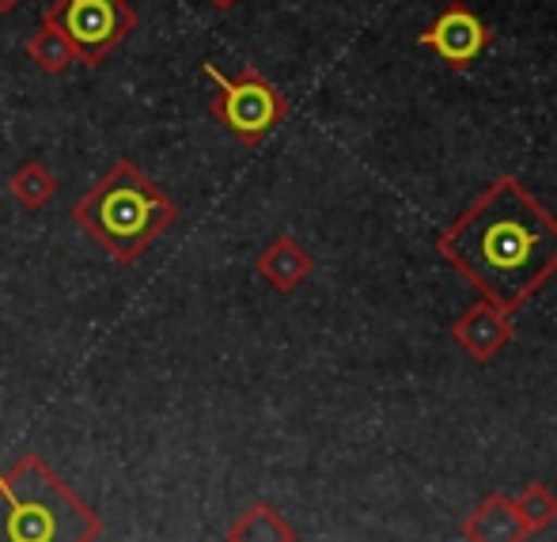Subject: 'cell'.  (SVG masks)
<instances>
[{
    "instance_id": "6da1fadb",
    "label": "cell",
    "mask_w": 557,
    "mask_h": 542,
    "mask_svg": "<svg viewBox=\"0 0 557 542\" xmlns=\"http://www.w3.org/2000/svg\"><path fill=\"white\" fill-rule=\"evenodd\" d=\"M436 250L493 308L516 316L557 273V217L516 175H500L444 227Z\"/></svg>"
},
{
    "instance_id": "7a4b0ae2",
    "label": "cell",
    "mask_w": 557,
    "mask_h": 542,
    "mask_svg": "<svg viewBox=\"0 0 557 542\" xmlns=\"http://www.w3.org/2000/svg\"><path fill=\"white\" fill-rule=\"evenodd\" d=\"M73 220L122 266H133L171 224L178 220V206L129 160L117 156L99 175L81 201L73 206Z\"/></svg>"
},
{
    "instance_id": "3957f363",
    "label": "cell",
    "mask_w": 557,
    "mask_h": 542,
    "mask_svg": "<svg viewBox=\"0 0 557 542\" xmlns=\"http://www.w3.org/2000/svg\"><path fill=\"white\" fill-rule=\"evenodd\" d=\"M103 520L42 455L27 452L0 475V542H96Z\"/></svg>"
},
{
    "instance_id": "277c9868",
    "label": "cell",
    "mask_w": 557,
    "mask_h": 542,
    "mask_svg": "<svg viewBox=\"0 0 557 542\" xmlns=\"http://www.w3.org/2000/svg\"><path fill=\"white\" fill-rule=\"evenodd\" d=\"M201 73L216 84V96L209 99V114L239 140L243 148H258L288 114H293V103L288 96L262 76L255 65H243L235 76H224L213 61L201 65Z\"/></svg>"
},
{
    "instance_id": "5b68a950",
    "label": "cell",
    "mask_w": 557,
    "mask_h": 542,
    "mask_svg": "<svg viewBox=\"0 0 557 542\" xmlns=\"http://www.w3.org/2000/svg\"><path fill=\"white\" fill-rule=\"evenodd\" d=\"M42 15L65 30L84 69H99L137 30V8L129 0H53Z\"/></svg>"
},
{
    "instance_id": "8992f818",
    "label": "cell",
    "mask_w": 557,
    "mask_h": 542,
    "mask_svg": "<svg viewBox=\"0 0 557 542\" xmlns=\"http://www.w3.org/2000/svg\"><path fill=\"white\" fill-rule=\"evenodd\" d=\"M493 38L497 35H493V27L482 20V15H474L467 4H447L444 12L418 35V46L433 50L451 73H462V69H470L485 50H490Z\"/></svg>"
},
{
    "instance_id": "52a82bcc",
    "label": "cell",
    "mask_w": 557,
    "mask_h": 542,
    "mask_svg": "<svg viewBox=\"0 0 557 542\" xmlns=\"http://www.w3.org/2000/svg\"><path fill=\"white\" fill-rule=\"evenodd\" d=\"M451 337L470 353L474 360L490 365L508 342H512V316H505L500 308H493L490 300L474 304L470 311H462L451 323Z\"/></svg>"
},
{
    "instance_id": "ba28073f",
    "label": "cell",
    "mask_w": 557,
    "mask_h": 542,
    "mask_svg": "<svg viewBox=\"0 0 557 542\" xmlns=\"http://www.w3.org/2000/svg\"><path fill=\"white\" fill-rule=\"evenodd\" d=\"M255 270L262 273L265 285H273L277 293L288 296L315 273V258H311L293 235H277V239L255 258Z\"/></svg>"
},
{
    "instance_id": "9c48e42d",
    "label": "cell",
    "mask_w": 557,
    "mask_h": 542,
    "mask_svg": "<svg viewBox=\"0 0 557 542\" xmlns=\"http://www.w3.org/2000/svg\"><path fill=\"white\" fill-rule=\"evenodd\" d=\"M467 542H523L531 535V528L523 523V516L516 513L512 497L505 493H493L478 505V513L462 528Z\"/></svg>"
},
{
    "instance_id": "30bf717a",
    "label": "cell",
    "mask_w": 557,
    "mask_h": 542,
    "mask_svg": "<svg viewBox=\"0 0 557 542\" xmlns=\"http://www.w3.org/2000/svg\"><path fill=\"white\" fill-rule=\"evenodd\" d=\"M227 542H296V531L270 501H258L235 516V523L227 528Z\"/></svg>"
},
{
    "instance_id": "8fae6325",
    "label": "cell",
    "mask_w": 557,
    "mask_h": 542,
    "mask_svg": "<svg viewBox=\"0 0 557 542\" xmlns=\"http://www.w3.org/2000/svg\"><path fill=\"white\" fill-rule=\"evenodd\" d=\"M8 194H12L23 209L38 213V209L50 206L53 194H58V175H53L42 160H23L20 168L12 171V178H8Z\"/></svg>"
},
{
    "instance_id": "7c38bea8",
    "label": "cell",
    "mask_w": 557,
    "mask_h": 542,
    "mask_svg": "<svg viewBox=\"0 0 557 542\" xmlns=\"http://www.w3.org/2000/svg\"><path fill=\"white\" fill-rule=\"evenodd\" d=\"M27 58L42 69L46 76H61L76 65V50L73 42L65 38V30H58L50 20L42 15V27L27 38Z\"/></svg>"
},
{
    "instance_id": "4fadbf2b",
    "label": "cell",
    "mask_w": 557,
    "mask_h": 542,
    "mask_svg": "<svg viewBox=\"0 0 557 542\" xmlns=\"http://www.w3.org/2000/svg\"><path fill=\"white\" fill-rule=\"evenodd\" d=\"M512 505H516V513L523 516V523H528L531 531H543V528H550V523L557 520V501L550 497V490H546V485H528V490H523Z\"/></svg>"
},
{
    "instance_id": "5bb4252c",
    "label": "cell",
    "mask_w": 557,
    "mask_h": 542,
    "mask_svg": "<svg viewBox=\"0 0 557 542\" xmlns=\"http://www.w3.org/2000/svg\"><path fill=\"white\" fill-rule=\"evenodd\" d=\"M209 4H213L216 12H232V8L239 4V0H209Z\"/></svg>"
},
{
    "instance_id": "9a60e30c",
    "label": "cell",
    "mask_w": 557,
    "mask_h": 542,
    "mask_svg": "<svg viewBox=\"0 0 557 542\" xmlns=\"http://www.w3.org/2000/svg\"><path fill=\"white\" fill-rule=\"evenodd\" d=\"M20 4H23V0H0V15H12Z\"/></svg>"
}]
</instances>
